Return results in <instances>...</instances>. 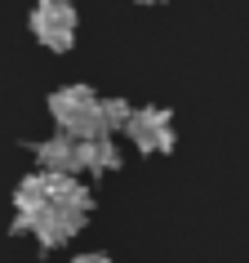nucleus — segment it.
Returning <instances> with one entry per match:
<instances>
[{"mask_svg": "<svg viewBox=\"0 0 249 263\" xmlns=\"http://www.w3.org/2000/svg\"><path fill=\"white\" fill-rule=\"evenodd\" d=\"M98 103H102V98H98L89 85L76 81V85H63V89H54L45 107H49V116H54L58 134H71L76 143H89V139H102V134H107Z\"/></svg>", "mask_w": 249, "mask_h": 263, "instance_id": "nucleus-1", "label": "nucleus"}, {"mask_svg": "<svg viewBox=\"0 0 249 263\" xmlns=\"http://www.w3.org/2000/svg\"><path fill=\"white\" fill-rule=\"evenodd\" d=\"M76 27H80V18H76L71 0H36L31 5V36L49 54H67L76 45Z\"/></svg>", "mask_w": 249, "mask_h": 263, "instance_id": "nucleus-2", "label": "nucleus"}, {"mask_svg": "<svg viewBox=\"0 0 249 263\" xmlns=\"http://www.w3.org/2000/svg\"><path fill=\"white\" fill-rule=\"evenodd\" d=\"M125 139L134 143V152H142V156L174 152V116L165 107H134L129 125H125Z\"/></svg>", "mask_w": 249, "mask_h": 263, "instance_id": "nucleus-3", "label": "nucleus"}, {"mask_svg": "<svg viewBox=\"0 0 249 263\" xmlns=\"http://www.w3.org/2000/svg\"><path fill=\"white\" fill-rule=\"evenodd\" d=\"M85 219L89 214H80V210H63V205H45L36 219H31L27 232L40 241V250H58V246H67L71 236L85 228Z\"/></svg>", "mask_w": 249, "mask_h": 263, "instance_id": "nucleus-4", "label": "nucleus"}, {"mask_svg": "<svg viewBox=\"0 0 249 263\" xmlns=\"http://www.w3.org/2000/svg\"><path fill=\"white\" fill-rule=\"evenodd\" d=\"M31 156H36V170H45V174H80V143L71 134L40 139L31 147Z\"/></svg>", "mask_w": 249, "mask_h": 263, "instance_id": "nucleus-5", "label": "nucleus"}, {"mask_svg": "<svg viewBox=\"0 0 249 263\" xmlns=\"http://www.w3.org/2000/svg\"><path fill=\"white\" fill-rule=\"evenodd\" d=\"M80 170L85 174H116L120 170V147H116V139L102 134V139L80 143Z\"/></svg>", "mask_w": 249, "mask_h": 263, "instance_id": "nucleus-6", "label": "nucleus"}, {"mask_svg": "<svg viewBox=\"0 0 249 263\" xmlns=\"http://www.w3.org/2000/svg\"><path fill=\"white\" fill-rule=\"evenodd\" d=\"M98 111H102V125H107V134H116V129L125 134V125H129V116H134V107H129L125 98H102V103H98Z\"/></svg>", "mask_w": 249, "mask_h": 263, "instance_id": "nucleus-7", "label": "nucleus"}, {"mask_svg": "<svg viewBox=\"0 0 249 263\" xmlns=\"http://www.w3.org/2000/svg\"><path fill=\"white\" fill-rule=\"evenodd\" d=\"M71 263H111V259H107V254H102V250H89V254H76V259H71Z\"/></svg>", "mask_w": 249, "mask_h": 263, "instance_id": "nucleus-8", "label": "nucleus"}, {"mask_svg": "<svg viewBox=\"0 0 249 263\" xmlns=\"http://www.w3.org/2000/svg\"><path fill=\"white\" fill-rule=\"evenodd\" d=\"M138 5H165V0H138Z\"/></svg>", "mask_w": 249, "mask_h": 263, "instance_id": "nucleus-9", "label": "nucleus"}]
</instances>
